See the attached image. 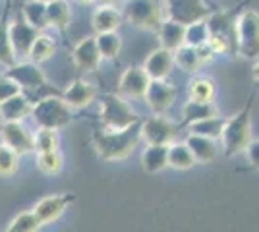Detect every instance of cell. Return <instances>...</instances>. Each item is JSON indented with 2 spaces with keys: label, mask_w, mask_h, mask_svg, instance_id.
<instances>
[{
  "label": "cell",
  "mask_w": 259,
  "mask_h": 232,
  "mask_svg": "<svg viewBox=\"0 0 259 232\" xmlns=\"http://www.w3.org/2000/svg\"><path fill=\"white\" fill-rule=\"evenodd\" d=\"M166 8L170 20L182 25L199 22L207 14L205 4L201 0H166Z\"/></svg>",
  "instance_id": "cell-8"
},
{
  "label": "cell",
  "mask_w": 259,
  "mask_h": 232,
  "mask_svg": "<svg viewBox=\"0 0 259 232\" xmlns=\"http://www.w3.org/2000/svg\"><path fill=\"white\" fill-rule=\"evenodd\" d=\"M2 140L18 155H25L33 151V133L23 128L20 122H6L2 128Z\"/></svg>",
  "instance_id": "cell-11"
},
{
  "label": "cell",
  "mask_w": 259,
  "mask_h": 232,
  "mask_svg": "<svg viewBox=\"0 0 259 232\" xmlns=\"http://www.w3.org/2000/svg\"><path fill=\"white\" fill-rule=\"evenodd\" d=\"M120 25V14L110 6L99 8L93 16V27L97 33H110Z\"/></svg>",
  "instance_id": "cell-22"
},
{
  "label": "cell",
  "mask_w": 259,
  "mask_h": 232,
  "mask_svg": "<svg viewBox=\"0 0 259 232\" xmlns=\"http://www.w3.org/2000/svg\"><path fill=\"white\" fill-rule=\"evenodd\" d=\"M95 43H97L101 58H114L120 53V49H122V39L114 31H110V33H99Z\"/></svg>",
  "instance_id": "cell-29"
},
{
  "label": "cell",
  "mask_w": 259,
  "mask_h": 232,
  "mask_svg": "<svg viewBox=\"0 0 259 232\" xmlns=\"http://www.w3.org/2000/svg\"><path fill=\"white\" fill-rule=\"evenodd\" d=\"M47 22L58 27V29H64L68 22H70V8L64 0H51L47 2Z\"/></svg>",
  "instance_id": "cell-24"
},
{
  "label": "cell",
  "mask_w": 259,
  "mask_h": 232,
  "mask_svg": "<svg viewBox=\"0 0 259 232\" xmlns=\"http://www.w3.org/2000/svg\"><path fill=\"white\" fill-rule=\"evenodd\" d=\"M217 116V109L213 103H199V101H190L184 107V124H192V122L203 120Z\"/></svg>",
  "instance_id": "cell-23"
},
{
  "label": "cell",
  "mask_w": 259,
  "mask_h": 232,
  "mask_svg": "<svg viewBox=\"0 0 259 232\" xmlns=\"http://www.w3.org/2000/svg\"><path fill=\"white\" fill-rule=\"evenodd\" d=\"M31 109L33 105L29 103V99L20 93L0 103V116L4 118V122H20L22 118L31 114Z\"/></svg>",
  "instance_id": "cell-17"
},
{
  "label": "cell",
  "mask_w": 259,
  "mask_h": 232,
  "mask_svg": "<svg viewBox=\"0 0 259 232\" xmlns=\"http://www.w3.org/2000/svg\"><path fill=\"white\" fill-rule=\"evenodd\" d=\"M8 31H10V43H12L14 56L29 55V49H31L35 37L39 35V29H35L33 25L27 23V20H25L23 16H20V18L8 27Z\"/></svg>",
  "instance_id": "cell-10"
},
{
  "label": "cell",
  "mask_w": 259,
  "mask_h": 232,
  "mask_svg": "<svg viewBox=\"0 0 259 232\" xmlns=\"http://www.w3.org/2000/svg\"><path fill=\"white\" fill-rule=\"evenodd\" d=\"M126 16L138 27L159 29L162 23V8L159 0H130L126 4Z\"/></svg>",
  "instance_id": "cell-5"
},
{
  "label": "cell",
  "mask_w": 259,
  "mask_h": 232,
  "mask_svg": "<svg viewBox=\"0 0 259 232\" xmlns=\"http://www.w3.org/2000/svg\"><path fill=\"white\" fill-rule=\"evenodd\" d=\"M95 95H97V91H95V87L91 83L77 79V81H74L70 87L66 89L64 103L70 109L72 107L74 109H81V107H87L91 101L95 99Z\"/></svg>",
  "instance_id": "cell-18"
},
{
  "label": "cell",
  "mask_w": 259,
  "mask_h": 232,
  "mask_svg": "<svg viewBox=\"0 0 259 232\" xmlns=\"http://www.w3.org/2000/svg\"><path fill=\"white\" fill-rule=\"evenodd\" d=\"M166 155H168V145H149L143 155H141V166L145 172H159L166 165Z\"/></svg>",
  "instance_id": "cell-20"
},
{
  "label": "cell",
  "mask_w": 259,
  "mask_h": 232,
  "mask_svg": "<svg viewBox=\"0 0 259 232\" xmlns=\"http://www.w3.org/2000/svg\"><path fill=\"white\" fill-rule=\"evenodd\" d=\"M149 76L141 68H130L120 79V93L128 97H143L149 87Z\"/></svg>",
  "instance_id": "cell-13"
},
{
  "label": "cell",
  "mask_w": 259,
  "mask_h": 232,
  "mask_svg": "<svg viewBox=\"0 0 259 232\" xmlns=\"http://www.w3.org/2000/svg\"><path fill=\"white\" fill-rule=\"evenodd\" d=\"M33 149H37L39 153L58 149V133H56V130H53V128H41L37 132V135H33Z\"/></svg>",
  "instance_id": "cell-31"
},
{
  "label": "cell",
  "mask_w": 259,
  "mask_h": 232,
  "mask_svg": "<svg viewBox=\"0 0 259 232\" xmlns=\"http://www.w3.org/2000/svg\"><path fill=\"white\" fill-rule=\"evenodd\" d=\"M54 53V41L47 35H37L29 49V56L35 62H43L47 58H51Z\"/></svg>",
  "instance_id": "cell-32"
},
{
  "label": "cell",
  "mask_w": 259,
  "mask_h": 232,
  "mask_svg": "<svg viewBox=\"0 0 259 232\" xmlns=\"http://www.w3.org/2000/svg\"><path fill=\"white\" fill-rule=\"evenodd\" d=\"M249 105L244 109V111L232 116L230 120H225V126H223V132H221V137H223V144H225V153L227 157H232V155L244 151L248 144L251 142V124H249Z\"/></svg>",
  "instance_id": "cell-2"
},
{
  "label": "cell",
  "mask_w": 259,
  "mask_h": 232,
  "mask_svg": "<svg viewBox=\"0 0 259 232\" xmlns=\"http://www.w3.org/2000/svg\"><path fill=\"white\" fill-rule=\"evenodd\" d=\"M140 133L147 145H170L176 126L166 116H153L140 126Z\"/></svg>",
  "instance_id": "cell-7"
},
{
  "label": "cell",
  "mask_w": 259,
  "mask_h": 232,
  "mask_svg": "<svg viewBox=\"0 0 259 232\" xmlns=\"http://www.w3.org/2000/svg\"><path fill=\"white\" fill-rule=\"evenodd\" d=\"M35 122L41 128H53L58 130L72 120V111L64 103V99L58 97H45L31 109Z\"/></svg>",
  "instance_id": "cell-3"
},
{
  "label": "cell",
  "mask_w": 259,
  "mask_h": 232,
  "mask_svg": "<svg viewBox=\"0 0 259 232\" xmlns=\"http://www.w3.org/2000/svg\"><path fill=\"white\" fill-rule=\"evenodd\" d=\"M18 170V153L8 145H0V176H10Z\"/></svg>",
  "instance_id": "cell-35"
},
{
  "label": "cell",
  "mask_w": 259,
  "mask_h": 232,
  "mask_svg": "<svg viewBox=\"0 0 259 232\" xmlns=\"http://www.w3.org/2000/svg\"><path fill=\"white\" fill-rule=\"evenodd\" d=\"M20 93H22V87L14 79H10L8 76L0 77V103H4L14 95H20Z\"/></svg>",
  "instance_id": "cell-38"
},
{
  "label": "cell",
  "mask_w": 259,
  "mask_h": 232,
  "mask_svg": "<svg viewBox=\"0 0 259 232\" xmlns=\"http://www.w3.org/2000/svg\"><path fill=\"white\" fill-rule=\"evenodd\" d=\"M74 62H76V66L79 68V70H83V72H93V70L99 66L101 55H99L97 43H95L93 37L81 41V43L74 49Z\"/></svg>",
  "instance_id": "cell-15"
},
{
  "label": "cell",
  "mask_w": 259,
  "mask_h": 232,
  "mask_svg": "<svg viewBox=\"0 0 259 232\" xmlns=\"http://www.w3.org/2000/svg\"><path fill=\"white\" fill-rule=\"evenodd\" d=\"M76 2H79V4H89L91 0H76Z\"/></svg>",
  "instance_id": "cell-40"
},
{
  "label": "cell",
  "mask_w": 259,
  "mask_h": 232,
  "mask_svg": "<svg viewBox=\"0 0 259 232\" xmlns=\"http://www.w3.org/2000/svg\"><path fill=\"white\" fill-rule=\"evenodd\" d=\"M213 95H215V83L207 77H195L190 83V97L192 101H199V103H213Z\"/></svg>",
  "instance_id": "cell-28"
},
{
  "label": "cell",
  "mask_w": 259,
  "mask_h": 232,
  "mask_svg": "<svg viewBox=\"0 0 259 232\" xmlns=\"http://www.w3.org/2000/svg\"><path fill=\"white\" fill-rule=\"evenodd\" d=\"M101 105H103L101 118L108 130H124L140 120V116L132 111L128 103L116 95H105L101 99Z\"/></svg>",
  "instance_id": "cell-4"
},
{
  "label": "cell",
  "mask_w": 259,
  "mask_h": 232,
  "mask_svg": "<svg viewBox=\"0 0 259 232\" xmlns=\"http://www.w3.org/2000/svg\"><path fill=\"white\" fill-rule=\"evenodd\" d=\"M172 60L186 72H195L197 68L201 66V62L197 58V53H195V47H190V44L178 47L176 53L172 55Z\"/></svg>",
  "instance_id": "cell-27"
},
{
  "label": "cell",
  "mask_w": 259,
  "mask_h": 232,
  "mask_svg": "<svg viewBox=\"0 0 259 232\" xmlns=\"http://www.w3.org/2000/svg\"><path fill=\"white\" fill-rule=\"evenodd\" d=\"M172 53L166 49H159L155 51L147 60H145V74L149 76V79H164L170 74L172 68Z\"/></svg>",
  "instance_id": "cell-16"
},
{
  "label": "cell",
  "mask_w": 259,
  "mask_h": 232,
  "mask_svg": "<svg viewBox=\"0 0 259 232\" xmlns=\"http://www.w3.org/2000/svg\"><path fill=\"white\" fill-rule=\"evenodd\" d=\"M223 126H225V120H223V118L211 116V118L192 122V124H190V132L197 133V135H203V137H209V140H217V137H221Z\"/></svg>",
  "instance_id": "cell-25"
},
{
  "label": "cell",
  "mask_w": 259,
  "mask_h": 232,
  "mask_svg": "<svg viewBox=\"0 0 259 232\" xmlns=\"http://www.w3.org/2000/svg\"><path fill=\"white\" fill-rule=\"evenodd\" d=\"M174 95H176V91H174L172 85L164 83L162 79H151L149 87H147L143 97L147 99V103H149V107H151L153 111L159 114V112H164L172 105Z\"/></svg>",
  "instance_id": "cell-12"
},
{
  "label": "cell",
  "mask_w": 259,
  "mask_h": 232,
  "mask_svg": "<svg viewBox=\"0 0 259 232\" xmlns=\"http://www.w3.org/2000/svg\"><path fill=\"white\" fill-rule=\"evenodd\" d=\"M37 165H39L41 172H45V174H56V172H60V168H62V155H60L58 149L39 153Z\"/></svg>",
  "instance_id": "cell-33"
},
{
  "label": "cell",
  "mask_w": 259,
  "mask_h": 232,
  "mask_svg": "<svg viewBox=\"0 0 259 232\" xmlns=\"http://www.w3.org/2000/svg\"><path fill=\"white\" fill-rule=\"evenodd\" d=\"M161 29V41H162V49L166 51H176L178 47L184 44V33H186V25L178 22H164L159 25Z\"/></svg>",
  "instance_id": "cell-21"
},
{
  "label": "cell",
  "mask_w": 259,
  "mask_h": 232,
  "mask_svg": "<svg viewBox=\"0 0 259 232\" xmlns=\"http://www.w3.org/2000/svg\"><path fill=\"white\" fill-rule=\"evenodd\" d=\"M37 2H45V4H47V2H51V0H37Z\"/></svg>",
  "instance_id": "cell-41"
},
{
  "label": "cell",
  "mask_w": 259,
  "mask_h": 232,
  "mask_svg": "<svg viewBox=\"0 0 259 232\" xmlns=\"http://www.w3.org/2000/svg\"><path fill=\"white\" fill-rule=\"evenodd\" d=\"M186 147L190 149V153L194 157L195 163H209L213 161L217 155L215 142L203 137V135H197V133H190L188 140H186Z\"/></svg>",
  "instance_id": "cell-19"
},
{
  "label": "cell",
  "mask_w": 259,
  "mask_h": 232,
  "mask_svg": "<svg viewBox=\"0 0 259 232\" xmlns=\"http://www.w3.org/2000/svg\"><path fill=\"white\" fill-rule=\"evenodd\" d=\"M236 41L238 49L242 55L253 58L257 56V14L255 12H246L236 23Z\"/></svg>",
  "instance_id": "cell-6"
},
{
  "label": "cell",
  "mask_w": 259,
  "mask_h": 232,
  "mask_svg": "<svg viewBox=\"0 0 259 232\" xmlns=\"http://www.w3.org/2000/svg\"><path fill=\"white\" fill-rule=\"evenodd\" d=\"M207 37H209L207 23H203V22L190 23V25H186V33H184V44L197 47V44L207 43Z\"/></svg>",
  "instance_id": "cell-34"
},
{
  "label": "cell",
  "mask_w": 259,
  "mask_h": 232,
  "mask_svg": "<svg viewBox=\"0 0 259 232\" xmlns=\"http://www.w3.org/2000/svg\"><path fill=\"white\" fill-rule=\"evenodd\" d=\"M140 137V120H138L124 130H108L107 128L105 132H95L93 144L97 147V153L105 161H122L128 155H132Z\"/></svg>",
  "instance_id": "cell-1"
},
{
  "label": "cell",
  "mask_w": 259,
  "mask_h": 232,
  "mask_svg": "<svg viewBox=\"0 0 259 232\" xmlns=\"http://www.w3.org/2000/svg\"><path fill=\"white\" fill-rule=\"evenodd\" d=\"M37 228H39V222L35 219V215L29 211V213H20L10 222L6 232H37Z\"/></svg>",
  "instance_id": "cell-37"
},
{
  "label": "cell",
  "mask_w": 259,
  "mask_h": 232,
  "mask_svg": "<svg viewBox=\"0 0 259 232\" xmlns=\"http://www.w3.org/2000/svg\"><path fill=\"white\" fill-rule=\"evenodd\" d=\"M72 201H74V196H72V194L49 196V198L41 199V201L35 205V209H33L31 213L35 215L39 226H45V224H49V222L56 221Z\"/></svg>",
  "instance_id": "cell-9"
},
{
  "label": "cell",
  "mask_w": 259,
  "mask_h": 232,
  "mask_svg": "<svg viewBox=\"0 0 259 232\" xmlns=\"http://www.w3.org/2000/svg\"><path fill=\"white\" fill-rule=\"evenodd\" d=\"M6 76L14 79L20 87L25 89H39L45 85V76L43 72L35 64H20V66L12 68Z\"/></svg>",
  "instance_id": "cell-14"
},
{
  "label": "cell",
  "mask_w": 259,
  "mask_h": 232,
  "mask_svg": "<svg viewBox=\"0 0 259 232\" xmlns=\"http://www.w3.org/2000/svg\"><path fill=\"white\" fill-rule=\"evenodd\" d=\"M22 16L27 20L29 25L35 27V29H43V27L49 25V22H47V4H45V2H37V0L29 2V4L23 8Z\"/></svg>",
  "instance_id": "cell-30"
},
{
  "label": "cell",
  "mask_w": 259,
  "mask_h": 232,
  "mask_svg": "<svg viewBox=\"0 0 259 232\" xmlns=\"http://www.w3.org/2000/svg\"><path fill=\"white\" fill-rule=\"evenodd\" d=\"M166 165L178 168V170H186L190 166L195 165L194 157L190 153V149L186 147V144L182 145H168V155H166Z\"/></svg>",
  "instance_id": "cell-26"
},
{
  "label": "cell",
  "mask_w": 259,
  "mask_h": 232,
  "mask_svg": "<svg viewBox=\"0 0 259 232\" xmlns=\"http://www.w3.org/2000/svg\"><path fill=\"white\" fill-rule=\"evenodd\" d=\"M14 51L10 43V31H8V23L2 18L0 20V62L4 64H14Z\"/></svg>",
  "instance_id": "cell-36"
},
{
  "label": "cell",
  "mask_w": 259,
  "mask_h": 232,
  "mask_svg": "<svg viewBox=\"0 0 259 232\" xmlns=\"http://www.w3.org/2000/svg\"><path fill=\"white\" fill-rule=\"evenodd\" d=\"M257 147H259L257 142H249L248 147L244 149V151H248L249 153V161H251V165H255V166H257Z\"/></svg>",
  "instance_id": "cell-39"
}]
</instances>
